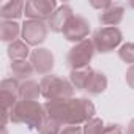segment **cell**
Masks as SVG:
<instances>
[{
    "label": "cell",
    "mask_w": 134,
    "mask_h": 134,
    "mask_svg": "<svg viewBox=\"0 0 134 134\" xmlns=\"http://www.w3.org/2000/svg\"><path fill=\"white\" fill-rule=\"evenodd\" d=\"M43 106L47 118L60 123L62 126H84L87 121L95 118L96 114V107L88 98L46 101Z\"/></svg>",
    "instance_id": "1"
},
{
    "label": "cell",
    "mask_w": 134,
    "mask_h": 134,
    "mask_svg": "<svg viewBox=\"0 0 134 134\" xmlns=\"http://www.w3.org/2000/svg\"><path fill=\"white\" fill-rule=\"evenodd\" d=\"M46 118L47 115H46L44 106L40 104L38 101L19 99L14 104V107L11 109V123L25 125L29 129L40 131Z\"/></svg>",
    "instance_id": "2"
},
{
    "label": "cell",
    "mask_w": 134,
    "mask_h": 134,
    "mask_svg": "<svg viewBox=\"0 0 134 134\" xmlns=\"http://www.w3.org/2000/svg\"><path fill=\"white\" fill-rule=\"evenodd\" d=\"M41 85V96L46 101H58V99H71L74 96V87L70 79L60 77L58 74H47L43 76L40 81Z\"/></svg>",
    "instance_id": "3"
},
{
    "label": "cell",
    "mask_w": 134,
    "mask_h": 134,
    "mask_svg": "<svg viewBox=\"0 0 134 134\" xmlns=\"http://www.w3.org/2000/svg\"><path fill=\"white\" fill-rule=\"evenodd\" d=\"M92 41L96 52L109 54L123 44V33L118 27H99L93 32Z\"/></svg>",
    "instance_id": "4"
},
{
    "label": "cell",
    "mask_w": 134,
    "mask_h": 134,
    "mask_svg": "<svg viewBox=\"0 0 134 134\" xmlns=\"http://www.w3.org/2000/svg\"><path fill=\"white\" fill-rule=\"evenodd\" d=\"M95 44L92 41V38H87L77 44H74L66 57V63L71 70H81V68H87L90 66V62L95 57Z\"/></svg>",
    "instance_id": "5"
},
{
    "label": "cell",
    "mask_w": 134,
    "mask_h": 134,
    "mask_svg": "<svg viewBox=\"0 0 134 134\" xmlns=\"http://www.w3.org/2000/svg\"><path fill=\"white\" fill-rule=\"evenodd\" d=\"M57 8H58V3L55 0H29V2H25L24 14L30 21L47 22Z\"/></svg>",
    "instance_id": "6"
},
{
    "label": "cell",
    "mask_w": 134,
    "mask_h": 134,
    "mask_svg": "<svg viewBox=\"0 0 134 134\" xmlns=\"http://www.w3.org/2000/svg\"><path fill=\"white\" fill-rule=\"evenodd\" d=\"M47 32H49V27L46 22H41V21H30V19H25L22 22V33H21V38L22 41H25L30 47H40V44H43L47 38Z\"/></svg>",
    "instance_id": "7"
},
{
    "label": "cell",
    "mask_w": 134,
    "mask_h": 134,
    "mask_svg": "<svg viewBox=\"0 0 134 134\" xmlns=\"http://www.w3.org/2000/svg\"><path fill=\"white\" fill-rule=\"evenodd\" d=\"M88 33H90V22L84 16H79V14H74L62 32V35L66 41L74 43V44L87 40Z\"/></svg>",
    "instance_id": "8"
},
{
    "label": "cell",
    "mask_w": 134,
    "mask_h": 134,
    "mask_svg": "<svg viewBox=\"0 0 134 134\" xmlns=\"http://www.w3.org/2000/svg\"><path fill=\"white\" fill-rule=\"evenodd\" d=\"M29 60L33 65L35 73L40 76H47L54 70V54L46 47H35Z\"/></svg>",
    "instance_id": "9"
},
{
    "label": "cell",
    "mask_w": 134,
    "mask_h": 134,
    "mask_svg": "<svg viewBox=\"0 0 134 134\" xmlns=\"http://www.w3.org/2000/svg\"><path fill=\"white\" fill-rule=\"evenodd\" d=\"M19 88H21V82L14 77H7L0 82V101H2L3 109L11 110L14 104L21 99Z\"/></svg>",
    "instance_id": "10"
},
{
    "label": "cell",
    "mask_w": 134,
    "mask_h": 134,
    "mask_svg": "<svg viewBox=\"0 0 134 134\" xmlns=\"http://www.w3.org/2000/svg\"><path fill=\"white\" fill-rule=\"evenodd\" d=\"M73 16H74L73 8H71L70 5L63 3V5H58V8L54 11V14L51 16V19H49L46 24H47V27H49L51 32H54V33H62L63 29H65V25L68 24V21H70Z\"/></svg>",
    "instance_id": "11"
},
{
    "label": "cell",
    "mask_w": 134,
    "mask_h": 134,
    "mask_svg": "<svg viewBox=\"0 0 134 134\" xmlns=\"http://www.w3.org/2000/svg\"><path fill=\"white\" fill-rule=\"evenodd\" d=\"M125 18V7L121 3H112L107 10L98 14V21L104 27H117Z\"/></svg>",
    "instance_id": "12"
},
{
    "label": "cell",
    "mask_w": 134,
    "mask_h": 134,
    "mask_svg": "<svg viewBox=\"0 0 134 134\" xmlns=\"http://www.w3.org/2000/svg\"><path fill=\"white\" fill-rule=\"evenodd\" d=\"M25 2L22 0H10L0 7V18L2 21H18L24 16Z\"/></svg>",
    "instance_id": "13"
},
{
    "label": "cell",
    "mask_w": 134,
    "mask_h": 134,
    "mask_svg": "<svg viewBox=\"0 0 134 134\" xmlns=\"http://www.w3.org/2000/svg\"><path fill=\"white\" fill-rule=\"evenodd\" d=\"M22 33V24L18 21H2L0 22V40L3 43H14Z\"/></svg>",
    "instance_id": "14"
},
{
    "label": "cell",
    "mask_w": 134,
    "mask_h": 134,
    "mask_svg": "<svg viewBox=\"0 0 134 134\" xmlns=\"http://www.w3.org/2000/svg\"><path fill=\"white\" fill-rule=\"evenodd\" d=\"M10 70L13 73V77L24 82V81H29L33 73H35V68L33 65L30 63V60H16V62H11L10 63Z\"/></svg>",
    "instance_id": "15"
},
{
    "label": "cell",
    "mask_w": 134,
    "mask_h": 134,
    "mask_svg": "<svg viewBox=\"0 0 134 134\" xmlns=\"http://www.w3.org/2000/svg\"><path fill=\"white\" fill-rule=\"evenodd\" d=\"M93 73H95V70L90 68V66H87V68H81V70H71L68 79H70V82L73 84V87L76 90H84L85 92V88L88 85V81L92 79Z\"/></svg>",
    "instance_id": "16"
},
{
    "label": "cell",
    "mask_w": 134,
    "mask_h": 134,
    "mask_svg": "<svg viewBox=\"0 0 134 134\" xmlns=\"http://www.w3.org/2000/svg\"><path fill=\"white\" fill-rule=\"evenodd\" d=\"M7 54H8V58L11 62H16V60H27L30 58V46L22 41V40H18L11 44H8V49H7Z\"/></svg>",
    "instance_id": "17"
},
{
    "label": "cell",
    "mask_w": 134,
    "mask_h": 134,
    "mask_svg": "<svg viewBox=\"0 0 134 134\" xmlns=\"http://www.w3.org/2000/svg\"><path fill=\"white\" fill-rule=\"evenodd\" d=\"M19 96L21 99H27V101H38L41 96V85L40 82L29 79L21 82V88H19Z\"/></svg>",
    "instance_id": "18"
},
{
    "label": "cell",
    "mask_w": 134,
    "mask_h": 134,
    "mask_svg": "<svg viewBox=\"0 0 134 134\" xmlns=\"http://www.w3.org/2000/svg\"><path fill=\"white\" fill-rule=\"evenodd\" d=\"M107 88V77L103 71H95L92 79L88 81V85L85 88V92L92 96H98L101 93H104Z\"/></svg>",
    "instance_id": "19"
},
{
    "label": "cell",
    "mask_w": 134,
    "mask_h": 134,
    "mask_svg": "<svg viewBox=\"0 0 134 134\" xmlns=\"http://www.w3.org/2000/svg\"><path fill=\"white\" fill-rule=\"evenodd\" d=\"M117 52H118V57L121 62L128 63L129 66L134 65V43H123Z\"/></svg>",
    "instance_id": "20"
},
{
    "label": "cell",
    "mask_w": 134,
    "mask_h": 134,
    "mask_svg": "<svg viewBox=\"0 0 134 134\" xmlns=\"http://www.w3.org/2000/svg\"><path fill=\"white\" fill-rule=\"evenodd\" d=\"M104 121L98 117L92 118L90 121H87L84 126H82V131L84 134H103V129H104Z\"/></svg>",
    "instance_id": "21"
},
{
    "label": "cell",
    "mask_w": 134,
    "mask_h": 134,
    "mask_svg": "<svg viewBox=\"0 0 134 134\" xmlns=\"http://www.w3.org/2000/svg\"><path fill=\"white\" fill-rule=\"evenodd\" d=\"M62 125L60 123H57V121H54V120H51V118H46V121L43 123V126L40 128V134H60L62 132Z\"/></svg>",
    "instance_id": "22"
},
{
    "label": "cell",
    "mask_w": 134,
    "mask_h": 134,
    "mask_svg": "<svg viewBox=\"0 0 134 134\" xmlns=\"http://www.w3.org/2000/svg\"><path fill=\"white\" fill-rule=\"evenodd\" d=\"M103 134H125L121 125L118 123H110V125H106L104 129H103Z\"/></svg>",
    "instance_id": "23"
},
{
    "label": "cell",
    "mask_w": 134,
    "mask_h": 134,
    "mask_svg": "<svg viewBox=\"0 0 134 134\" xmlns=\"http://www.w3.org/2000/svg\"><path fill=\"white\" fill-rule=\"evenodd\" d=\"M110 5H112V2H109V0H103V2L90 0V7H92V8H95V10H98L99 13H101V11H104V10H107Z\"/></svg>",
    "instance_id": "24"
},
{
    "label": "cell",
    "mask_w": 134,
    "mask_h": 134,
    "mask_svg": "<svg viewBox=\"0 0 134 134\" xmlns=\"http://www.w3.org/2000/svg\"><path fill=\"white\" fill-rule=\"evenodd\" d=\"M125 81H126L128 87L134 90V65L129 66V68L126 70V73H125Z\"/></svg>",
    "instance_id": "25"
},
{
    "label": "cell",
    "mask_w": 134,
    "mask_h": 134,
    "mask_svg": "<svg viewBox=\"0 0 134 134\" xmlns=\"http://www.w3.org/2000/svg\"><path fill=\"white\" fill-rule=\"evenodd\" d=\"M60 134H84L82 126H65Z\"/></svg>",
    "instance_id": "26"
},
{
    "label": "cell",
    "mask_w": 134,
    "mask_h": 134,
    "mask_svg": "<svg viewBox=\"0 0 134 134\" xmlns=\"http://www.w3.org/2000/svg\"><path fill=\"white\" fill-rule=\"evenodd\" d=\"M125 134H134V118H132V120H129V123H128V126H126Z\"/></svg>",
    "instance_id": "27"
},
{
    "label": "cell",
    "mask_w": 134,
    "mask_h": 134,
    "mask_svg": "<svg viewBox=\"0 0 134 134\" xmlns=\"http://www.w3.org/2000/svg\"><path fill=\"white\" fill-rule=\"evenodd\" d=\"M128 7H129V8H132V10H134V0H131V2H129V3H128Z\"/></svg>",
    "instance_id": "28"
},
{
    "label": "cell",
    "mask_w": 134,
    "mask_h": 134,
    "mask_svg": "<svg viewBox=\"0 0 134 134\" xmlns=\"http://www.w3.org/2000/svg\"><path fill=\"white\" fill-rule=\"evenodd\" d=\"M3 134H8V131H7V128H3Z\"/></svg>",
    "instance_id": "29"
}]
</instances>
